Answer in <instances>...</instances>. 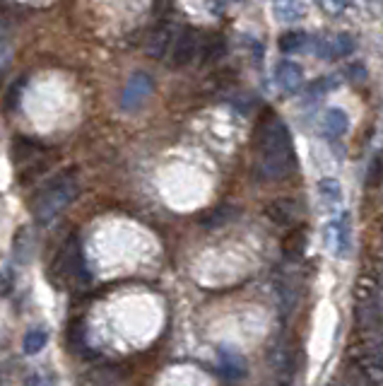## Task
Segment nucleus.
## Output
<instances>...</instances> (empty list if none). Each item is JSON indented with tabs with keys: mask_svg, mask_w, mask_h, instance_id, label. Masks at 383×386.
Listing matches in <instances>:
<instances>
[{
	"mask_svg": "<svg viewBox=\"0 0 383 386\" xmlns=\"http://www.w3.org/2000/svg\"><path fill=\"white\" fill-rule=\"evenodd\" d=\"M294 170V148L289 128L277 116L258 126V174L265 181L284 179Z\"/></svg>",
	"mask_w": 383,
	"mask_h": 386,
	"instance_id": "obj_1",
	"label": "nucleus"
},
{
	"mask_svg": "<svg viewBox=\"0 0 383 386\" xmlns=\"http://www.w3.org/2000/svg\"><path fill=\"white\" fill-rule=\"evenodd\" d=\"M304 247H306V232L302 230V227H294V230H289V235L282 239V251L287 254L289 259L302 256Z\"/></svg>",
	"mask_w": 383,
	"mask_h": 386,
	"instance_id": "obj_19",
	"label": "nucleus"
},
{
	"mask_svg": "<svg viewBox=\"0 0 383 386\" xmlns=\"http://www.w3.org/2000/svg\"><path fill=\"white\" fill-rule=\"evenodd\" d=\"M349 128V118L342 109H328L323 113V121H321V133L326 138H340V135L347 133Z\"/></svg>",
	"mask_w": 383,
	"mask_h": 386,
	"instance_id": "obj_13",
	"label": "nucleus"
},
{
	"mask_svg": "<svg viewBox=\"0 0 383 386\" xmlns=\"http://www.w3.org/2000/svg\"><path fill=\"white\" fill-rule=\"evenodd\" d=\"M13 56V36L8 34L3 25H0V68H5Z\"/></svg>",
	"mask_w": 383,
	"mask_h": 386,
	"instance_id": "obj_27",
	"label": "nucleus"
},
{
	"mask_svg": "<svg viewBox=\"0 0 383 386\" xmlns=\"http://www.w3.org/2000/svg\"><path fill=\"white\" fill-rule=\"evenodd\" d=\"M379 290H381V278L374 273V270H364V273L357 275L354 280V304L359 302H376L379 300Z\"/></svg>",
	"mask_w": 383,
	"mask_h": 386,
	"instance_id": "obj_12",
	"label": "nucleus"
},
{
	"mask_svg": "<svg viewBox=\"0 0 383 386\" xmlns=\"http://www.w3.org/2000/svg\"><path fill=\"white\" fill-rule=\"evenodd\" d=\"M195 53H198V34L193 29H183L181 34H176V39L172 43L169 51V65L172 68H186L188 63H193Z\"/></svg>",
	"mask_w": 383,
	"mask_h": 386,
	"instance_id": "obj_6",
	"label": "nucleus"
},
{
	"mask_svg": "<svg viewBox=\"0 0 383 386\" xmlns=\"http://www.w3.org/2000/svg\"><path fill=\"white\" fill-rule=\"evenodd\" d=\"M15 290V273L13 268L0 270V297H10Z\"/></svg>",
	"mask_w": 383,
	"mask_h": 386,
	"instance_id": "obj_28",
	"label": "nucleus"
},
{
	"mask_svg": "<svg viewBox=\"0 0 383 386\" xmlns=\"http://www.w3.org/2000/svg\"><path fill=\"white\" fill-rule=\"evenodd\" d=\"M326 239L330 244L333 254L344 256L349 251V242H352V227H349V215H340L326 227Z\"/></svg>",
	"mask_w": 383,
	"mask_h": 386,
	"instance_id": "obj_9",
	"label": "nucleus"
},
{
	"mask_svg": "<svg viewBox=\"0 0 383 386\" xmlns=\"http://www.w3.org/2000/svg\"><path fill=\"white\" fill-rule=\"evenodd\" d=\"M319 198L323 200L326 205H337L342 200V186H340V181L337 179H333V177H326V179H321L319 181Z\"/></svg>",
	"mask_w": 383,
	"mask_h": 386,
	"instance_id": "obj_18",
	"label": "nucleus"
},
{
	"mask_svg": "<svg viewBox=\"0 0 383 386\" xmlns=\"http://www.w3.org/2000/svg\"><path fill=\"white\" fill-rule=\"evenodd\" d=\"M220 372L224 379H229V382H239V379L246 377V360L239 355V352L222 350L220 352Z\"/></svg>",
	"mask_w": 383,
	"mask_h": 386,
	"instance_id": "obj_14",
	"label": "nucleus"
},
{
	"mask_svg": "<svg viewBox=\"0 0 383 386\" xmlns=\"http://www.w3.org/2000/svg\"><path fill=\"white\" fill-rule=\"evenodd\" d=\"M354 51V39L349 34H337L335 39L323 41L319 46L321 58H344Z\"/></svg>",
	"mask_w": 383,
	"mask_h": 386,
	"instance_id": "obj_15",
	"label": "nucleus"
},
{
	"mask_svg": "<svg viewBox=\"0 0 383 386\" xmlns=\"http://www.w3.org/2000/svg\"><path fill=\"white\" fill-rule=\"evenodd\" d=\"M316 5L330 18H340V15L347 13V8L352 5V0H316Z\"/></svg>",
	"mask_w": 383,
	"mask_h": 386,
	"instance_id": "obj_25",
	"label": "nucleus"
},
{
	"mask_svg": "<svg viewBox=\"0 0 383 386\" xmlns=\"http://www.w3.org/2000/svg\"><path fill=\"white\" fill-rule=\"evenodd\" d=\"M232 217H234V208H229V205H220V208H215V210H210L207 215H202L200 222H202V227H222V225H227Z\"/></svg>",
	"mask_w": 383,
	"mask_h": 386,
	"instance_id": "obj_23",
	"label": "nucleus"
},
{
	"mask_svg": "<svg viewBox=\"0 0 383 386\" xmlns=\"http://www.w3.org/2000/svg\"><path fill=\"white\" fill-rule=\"evenodd\" d=\"M359 379H364L369 386H379L383 384V343L371 345L369 350L354 360Z\"/></svg>",
	"mask_w": 383,
	"mask_h": 386,
	"instance_id": "obj_5",
	"label": "nucleus"
},
{
	"mask_svg": "<svg viewBox=\"0 0 383 386\" xmlns=\"http://www.w3.org/2000/svg\"><path fill=\"white\" fill-rule=\"evenodd\" d=\"M176 39V29H174L172 22H160L157 27H152L150 34L145 39V53L150 58H164L167 51H172V43Z\"/></svg>",
	"mask_w": 383,
	"mask_h": 386,
	"instance_id": "obj_7",
	"label": "nucleus"
},
{
	"mask_svg": "<svg viewBox=\"0 0 383 386\" xmlns=\"http://www.w3.org/2000/svg\"><path fill=\"white\" fill-rule=\"evenodd\" d=\"M224 53H227V41H224V36H220V34L207 36L205 43H202V65L217 63Z\"/></svg>",
	"mask_w": 383,
	"mask_h": 386,
	"instance_id": "obj_17",
	"label": "nucleus"
},
{
	"mask_svg": "<svg viewBox=\"0 0 383 386\" xmlns=\"http://www.w3.org/2000/svg\"><path fill=\"white\" fill-rule=\"evenodd\" d=\"M297 350H294L292 343L282 340V343L275 345V350L270 352V367L275 369L277 377H282V382H287L289 377L294 374L297 369Z\"/></svg>",
	"mask_w": 383,
	"mask_h": 386,
	"instance_id": "obj_10",
	"label": "nucleus"
},
{
	"mask_svg": "<svg viewBox=\"0 0 383 386\" xmlns=\"http://www.w3.org/2000/svg\"><path fill=\"white\" fill-rule=\"evenodd\" d=\"M275 18L282 20V22H299L304 18V8L299 3H287V5H277L275 8Z\"/></svg>",
	"mask_w": 383,
	"mask_h": 386,
	"instance_id": "obj_24",
	"label": "nucleus"
},
{
	"mask_svg": "<svg viewBox=\"0 0 383 386\" xmlns=\"http://www.w3.org/2000/svg\"><path fill=\"white\" fill-rule=\"evenodd\" d=\"M275 80L282 92H289V95H292V92L302 90L304 70L294 61H282V63H277V68H275Z\"/></svg>",
	"mask_w": 383,
	"mask_h": 386,
	"instance_id": "obj_11",
	"label": "nucleus"
},
{
	"mask_svg": "<svg viewBox=\"0 0 383 386\" xmlns=\"http://www.w3.org/2000/svg\"><path fill=\"white\" fill-rule=\"evenodd\" d=\"M155 92V80L147 73H133L125 83L123 92H121V109L123 111H138V109L145 106V102L152 97Z\"/></svg>",
	"mask_w": 383,
	"mask_h": 386,
	"instance_id": "obj_4",
	"label": "nucleus"
},
{
	"mask_svg": "<svg viewBox=\"0 0 383 386\" xmlns=\"http://www.w3.org/2000/svg\"><path fill=\"white\" fill-rule=\"evenodd\" d=\"M48 278H53L58 287L68 285V287H78V290H85L90 287V270L85 266V259H82V251L78 247V242H65V247L56 254L51 268H48Z\"/></svg>",
	"mask_w": 383,
	"mask_h": 386,
	"instance_id": "obj_3",
	"label": "nucleus"
},
{
	"mask_svg": "<svg viewBox=\"0 0 383 386\" xmlns=\"http://www.w3.org/2000/svg\"><path fill=\"white\" fill-rule=\"evenodd\" d=\"M265 217L272 222V225H280V227H292L294 222L299 220V203L294 198H275L265 205Z\"/></svg>",
	"mask_w": 383,
	"mask_h": 386,
	"instance_id": "obj_8",
	"label": "nucleus"
},
{
	"mask_svg": "<svg viewBox=\"0 0 383 386\" xmlns=\"http://www.w3.org/2000/svg\"><path fill=\"white\" fill-rule=\"evenodd\" d=\"M48 343V333L43 329H32L27 331L25 340H22V350L27 352V355H36V352H41L43 347Z\"/></svg>",
	"mask_w": 383,
	"mask_h": 386,
	"instance_id": "obj_21",
	"label": "nucleus"
},
{
	"mask_svg": "<svg viewBox=\"0 0 383 386\" xmlns=\"http://www.w3.org/2000/svg\"><path fill=\"white\" fill-rule=\"evenodd\" d=\"M306 41H309V39H306L304 32H299V29H289V32H284V34L280 36V51H282V53L302 51Z\"/></svg>",
	"mask_w": 383,
	"mask_h": 386,
	"instance_id": "obj_22",
	"label": "nucleus"
},
{
	"mask_svg": "<svg viewBox=\"0 0 383 386\" xmlns=\"http://www.w3.org/2000/svg\"><path fill=\"white\" fill-rule=\"evenodd\" d=\"M344 78H347L349 83H354V85L366 83V78H369V73H366V65L359 63V61L347 63V65H344Z\"/></svg>",
	"mask_w": 383,
	"mask_h": 386,
	"instance_id": "obj_26",
	"label": "nucleus"
},
{
	"mask_svg": "<svg viewBox=\"0 0 383 386\" xmlns=\"http://www.w3.org/2000/svg\"><path fill=\"white\" fill-rule=\"evenodd\" d=\"M25 386H46V384H43L41 374H29V377H27V382H25Z\"/></svg>",
	"mask_w": 383,
	"mask_h": 386,
	"instance_id": "obj_29",
	"label": "nucleus"
},
{
	"mask_svg": "<svg viewBox=\"0 0 383 386\" xmlns=\"http://www.w3.org/2000/svg\"><path fill=\"white\" fill-rule=\"evenodd\" d=\"M43 148L32 138H18L13 143V160L15 162H39L43 160Z\"/></svg>",
	"mask_w": 383,
	"mask_h": 386,
	"instance_id": "obj_16",
	"label": "nucleus"
},
{
	"mask_svg": "<svg viewBox=\"0 0 383 386\" xmlns=\"http://www.w3.org/2000/svg\"><path fill=\"white\" fill-rule=\"evenodd\" d=\"M277 297H280V304L284 312H292L299 302V287L294 280H277Z\"/></svg>",
	"mask_w": 383,
	"mask_h": 386,
	"instance_id": "obj_20",
	"label": "nucleus"
},
{
	"mask_svg": "<svg viewBox=\"0 0 383 386\" xmlns=\"http://www.w3.org/2000/svg\"><path fill=\"white\" fill-rule=\"evenodd\" d=\"M78 195H80L78 172L75 170L61 172L53 181H48L46 186L36 193V198H34L36 222H39V225H51L70 203H75Z\"/></svg>",
	"mask_w": 383,
	"mask_h": 386,
	"instance_id": "obj_2",
	"label": "nucleus"
}]
</instances>
